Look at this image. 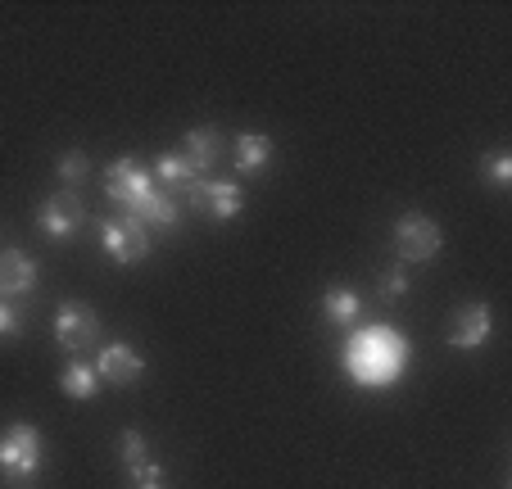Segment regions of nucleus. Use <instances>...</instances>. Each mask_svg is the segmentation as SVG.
I'll list each match as a JSON object with an SVG mask.
<instances>
[{
	"label": "nucleus",
	"mask_w": 512,
	"mask_h": 489,
	"mask_svg": "<svg viewBox=\"0 0 512 489\" xmlns=\"http://www.w3.org/2000/svg\"><path fill=\"white\" fill-rule=\"evenodd\" d=\"M105 191L109 200H114L118 218H136L141 227L150 231H168L177 227V218H182V204L173 200V195H164L155 182H150V173H145L136 159H114L105 173Z\"/></svg>",
	"instance_id": "nucleus-1"
},
{
	"label": "nucleus",
	"mask_w": 512,
	"mask_h": 489,
	"mask_svg": "<svg viewBox=\"0 0 512 489\" xmlns=\"http://www.w3.org/2000/svg\"><path fill=\"white\" fill-rule=\"evenodd\" d=\"M408 367V340L390 326H358L345 345V372L358 385H390Z\"/></svg>",
	"instance_id": "nucleus-2"
},
{
	"label": "nucleus",
	"mask_w": 512,
	"mask_h": 489,
	"mask_svg": "<svg viewBox=\"0 0 512 489\" xmlns=\"http://www.w3.org/2000/svg\"><path fill=\"white\" fill-rule=\"evenodd\" d=\"M46 467V440H41L37 426L14 422L0 431V476L14 480V485H28L37 471Z\"/></svg>",
	"instance_id": "nucleus-3"
},
{
	"label": "nucleus",
	"mask_w": 512,
	"mask_h": 489,
	"mask_svg": "<svg viewBox=\"0 0 512 489\" xmlns=\"http://www.w3.org/2000/svg\"><path fill=\"white\" fill-rule=\"evenodd\" d=\"M395 250L404 263H431L435 254L445 250V231L435 227L426 213H404L395 222Z\"/></svg>",
	"instance_id": "nucleus-4"
},
{
	"label": "nucleus",
	"mask_w": 512,
	"mask_h": 489,
	"mask_svg": "<svg viewBox=\"0 0 512 489\" xmlns=\"http://www.w3.org/2000/svg\"><path fill=\"white\" fill-rule=\"evenodd\" d=\"M55 340H59V349H68V354H82V349H91L100 340L96 308L78 304V299L59 304V313H55Z\"/></svg>",
	"instance_id": "nucleus-5"
},
{
	"label": "nucleus",
	"mask_w": 512,
	"mask_h": 489,
	"mask_svg": "<svg viewBox=\"0 0 512 489\" xmlns=\"http://www.w3.org/2000/svg\"><path fill=\"white\" fill-rule=\"evenodd\" d=\"M100 245L114 263H141L150 254V227L136 218H105L100 222Z\"/></svg>",
	"instance_id": "nucleus-6"
},
{
	"label": "nucleus",
	"mask_w": 512,
	"mask_h": 489,
	"mask_svg": "<svg viewBox=\"0 0 512 489\" xmlns=\"http://www.w3.org/2000/svg\"><path fill=\"white\" fill-rule=\"evenodd\" d=\"M182 200H186V209L204 213V218H213V222H227L245 209V191L236 182H204V177L182 195Z\"/></svg>",
	"instance_id": "nucleus-7"
},
{
	"label": "nucleus",
	"mask_w": 512,
	"mask_h": 489,
	"mask_svg": "<svg viewBox=\"0 0 512 489\" xmlns=\"http://www.w3.org/2000/svg\"><path fill=\"white\" fill-rule=\"evenodd\" d=\"M82 200L73 191H59V195H50L46 204H41V213H37V222H41V231H46L50 240H68L73 231L82 227Z\"/></svg>",
	"instance_id": "nucleus-8"
},
{
	"label": "nucleus",
	"mask_w": 512,
	"mask_h": 489,
	"mask_svg": "<svg viewBox=\"0 0 512 489\" xmlns=\"http://www.w3.org/2000/svg\"><path fill=\"white\" fill-rule=\"evenodd\" d=\"M490 331H494L490 304H463L454 317V331H449V345H454L458 354H472V349H481L485 340H490Z\"/></svg>",
	"instance_id": "nucleus-9"
},
{
	"label": "nucleus",
	"mask_w": 512,
	"mask_h": 489,
	"mask_svg": "<svg viewBox=\"0 0 512 489\" xmlns=\"http://www.w3.org/2000/svg\"><path fill=\"white\" fill-rule=\"evenodd\" d=\"M141 372H145V358L136 354L132 345H105L100 349V358H96V376H100V385H136L141 381Z\"/></svg>",
	"instance_id": "nucleus-10"
},
{
	"label": "nucleus",
	"mask_w": 512,
	"mask_h": 489,
	"mask_svg": "<svg viewBox=\"0 0 512 489\" xmlns=\"http://www.w3.org/2000/svg\"><path fill=\"white\" fill-rule=\"evenodd\" d=\"M37 286V263L28 250H5L0 254V299H23Z\"/></svg>",
	"instance_id": "nucleus-11"
},
{
	"label": "nucleus",
	"mask_w": 512,
	"mask_h": 489,
	"mask_svg": "<svg viewBox=\"0 0 512 489\" xmlns=\"http://www.w3.org/2000/svg\"><path fill=\"white\" fill-rule=\"evenodd\" d=\"M218 154H223V132L218 127H191L182 141V159L191 163L195 173H209L213 163H218Z\"/></svg>",
	"instance_id": "nucleus-12"
},
{
	"label": "nucleus",
	"mask_w": 512,
	"mask_h": 489,
	"mask_svg": "<svg viewBox=\"0 0 512 489\" xmlns=\"http://www.w3.org/2000/svg\"><path fill=\"white\" fill-rule=\"evenodd\" d=\"M195 182H200V173H195L191 163L182 159V150H177V154H159V159H155V186L164 195H173V200H177V195H186Z\"/></svg>",
	"instance_id": "nucleus-13"
},
{
	"label": "nucleus",
	"mask_w": 512,
	"mask_h": 489,
	"mask_svg": "<svg viewBox=\"0 0 512 489\" xmlns=\"http://www.w3.org/2000/svg\"><path fill=\"white\" fill-rule=\"evenodd\" d=\"M232 154H236V168H241V173H263L272 163V141L263 132H241Z\"/></svg>",
	"instance_id": "nucleus-14"
},
{
	"label": "nucleus",
	"mask_w": 512,
	"mask_h": 489,
	"mask_svg": "<svg viewBox=\"0 0 512 489\" xmlns=\"http://www.w3.org/2000/svg\"><path fill=\"white\" fill-rule=\"evenodd\" d=\"M59 390L68 394V399H78V403H87V399H96L100 394V376H96V367L91 363H68L64 372H59Z\"/></svg>",
	"instance_id": "nucleus-15"
},
{
	"label": "nucleus",
	"mask_w": 512,
	"mask_h": 489,
	"mask_svg": "<svg viewBox=\"0 0 512 489\" xmlns=\"http://www.w3.org/2000/svg\"><path fill=\"white\" fill-rule=\"evenodd\" d=\"M322 313H327L331 326H354L358 317H363V299H358V290H349V286L327 290V295H322Z\"/></svg>",
	"instance_id": "nucleus-16"
},
{
	"label": "nucleus",
	"mask_w": 512,
	"mask_h": 489,
	"mask_svg": "<svg viewBox=\"0 0 512 489\" xmlns=\"http://www.w3.org/2000/svg\"><path fill=\"white\" fill-rule=\"evenodd\" d=\"M55 173H59V182L73 191V186H82L87 182V173H91V159L82 150H64L59 154V163H55Z\"/></svg>",
	"instance_id": "nucleus-17"
},
{
	"label": "nucleus",
	"mask_w": 512,
	"mask_h": 489,
	"mask_svg": "<svg viewBox=\"0 0 512 489\" xmlns=\"http://www.w3.org/2000/svg\"><path fill=\"white\" fill-rule=\"evenodd\" d=\"M118 449H123L127 471H136V467H145V462H150V444H145L141 431H123V435H118Z\"/></svg>",
	"instance_id": "nucleus-18"
},
{
	"label": "nucleus",
	"mask_w": 512,
	"mask_h": 489,
	"mask_svg": "<svg viewBox=\"0 0 512 489\" xmlns=\"http://www.w3.org/2000/svg\"><path fill=\"white\" fill-rule=\"evenodd\" d=\"M485 177H490L494 186H499V191H508L512 186V154L508 150H494V154H485Z\"/></svg>",
	"instance_id": "nucleus-19"
},
{
	"label": "nucleus",
	"mask_w": 512,
	"mask_h": 489,
	"mask_svg": "<svg viewBox=\"0 0 512 489\" xmlns=\"http://www.w3.org/2000/svg\"><path fill=\"white\" fill-rule=\"evenodd\" d=\"M377 295L386 299V304H395V299H404V295H408V272H404V268H390L386 277H381Z\"/></svg>",
	"instance_id": "nucleus-20"
},
{
	"label": "nucleus",
	"mask_w": 512,
	"mask_h": 489,
	"mask_svg": "<svg viewBox=\"0 0 512 489\" xmlns=\"http://www.w3.org/2000/svg\"><path fill=\"white\" fill-rule=\"evenodd\" d=\"M23 331V317H19V308L10 304V299H0V340H14Z\"/></svg>",
	"instance_id": "nucleus-21"
},
{
	"label": "nucleus",
	"mask_w": 512,
	"mask_h": 489,
	"mask_svg": "<svg viewBox=\"0 0 512 489\" xmlns=\"http://www.w3.org/2000/svg\"><path fill=\"white\" fill-rule=\"evenodd\" d=\"M136 489H164V485H159V480H145V485H136Z\"/></svg>",
	"instance_id": "nucleus-22"
}]
</instances>
